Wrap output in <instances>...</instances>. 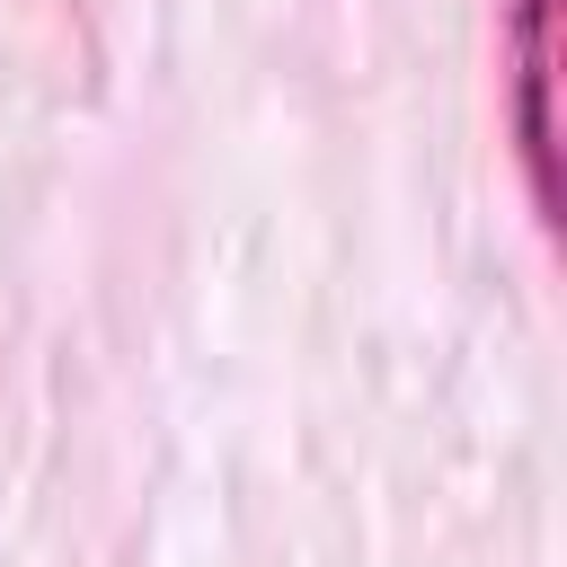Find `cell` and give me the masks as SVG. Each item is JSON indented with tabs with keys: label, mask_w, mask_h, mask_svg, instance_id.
<instances>
[{
	"label": "cell",
	"mask_w": 567,
	"mask_h": 567,
	"mask_svg": "<svg viewBox=\"0 0 567 567\" xmlns=\"http://www.w3.org/2000/svg\"><path fill=\"white\" fill-rule=\"evenodd\" d=\"M505 71H514V159L540 221H558V124H549V71H558V0H505Z\"/></svg>",
	"instance_id": "6da1fadb"
}]
</instances>
